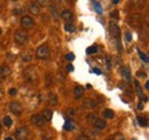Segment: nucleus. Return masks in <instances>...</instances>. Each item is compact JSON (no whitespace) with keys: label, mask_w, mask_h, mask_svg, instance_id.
Wrapping results in <instances>:
<instances>
[{"label":"nucleus","mask_w":149,"mask_h":140,"mask_svg":"<svg viewBox=\"0 0 149 140\" xmlns=\"http://www.w3.org/2000/svg\"><path fill=\"white\" fill-rule=\"evenodd\" d=\"M14 40H15V43L19 44V45H25V44L29 41V36H28L27 31H24V30H19V31L15 32Z\"/></svg>","instance_id":"obj_1"},{"label":"nucleus","mask_w":149,"mask_h":140,"mask_svg":"<svg viewBox=\"0 0 149 140\" xmlns=\"http://www.w3.org/2000/svg\"><path fill=\"white\" fill-rule=\"evenodd\" d=\"M23 78L29 82V83H33L37 81L38 78V75H37V71H36V69L35 68H28L23 73Z\"/></svg>","instance_id":"obj_2"},{"label":"nucleus","mask_w":149,"mask_h":140,"mask_svg":"<svg viewBox=\"0 0 149 140\" xmlns=\"http://www.w3.org/2000/svg\"><path fill=\"white\" fill-rule=\"evenodd\" d=\"M36 56L38 59H40V60H46L49 56V48H48V46L47 45H40L37 48Z\"/></svg>","instance_id":"obj_3"},{"label":"nucleus","mask_w":149,"mask_h":140,"mask_svg":"<svg viewBox=\"0 0 149 140\" xmlns=\"http://www.w3.org/2000/svg\"><path fill=\"white\" fill-rule=\"evenodd\" d=\"M21 25H22V28L25 29V30H29V29L33 28V25H35V20H33V17H32V16H29V15L22 16V19H21Z\"/></svg>","instance_id":"obj_4"},{"label":"nucleus","mask_w":149,"mask_h":140,"mask_svg":"<svg viewBox=\"0 0 149 140\" xmlns=\"http://www.w3.org/2000/svg\"><path fill=\"white\" fill-rule=\"evenodd\" d=\"M28 137H29V130L25 126L19 127L15 131V139L16 140H27Z\"/></svg>","instance_id":"obj_5"},{"label":"nucleus","mask_w":149,"mask_h":140,"mask_svg":"<svg viewBox=\"0 0 149 140\" xmlns=\"http://www.w3.org/2000/svg\"><path fill=\"white\" fill-rule=\"evenodd\" d=\"M9 111H11L12 114L16 115V116H20V115L22 114V111H23V107H22V105H21L20 102H17V101H12V102L9 103Z\"/></svg>","instance_id":"obj_6"},{"label":"nucleus","mask_w":149,"mask_h":140,"mask_svg":"<svg viewBox=\"0 0 149 140\" xmlns=\"http://www.w3.org/2000/svg\"><path fill=\"white\" fill-rule=\"evenodd\" d=\"M12 74V70L7 65H0V79H7Z\"/></svg>","instance_id":"obj_7"},{"label":"nucleus","mask_w":149,"mask_h":140,"mask_svg":"<svg viewBox=\"0 0 149 140\" xmlns=\"http://www.w3.org/2000/svg\"><path fill=\"white\" fill-rule=\"evenodd\" d=\"M31 123H32L33 125L38 126V127H41V126L45 125L46 122L44 121V118L41 117V115H32V116H31Z\"/></svg>","instance_id":"obj_8"},{"label":"nucleus","mask_w":149,"mask_h":140,"mask_svg":"<svg viewBox=\"0 0 149 140\" xmlns=\"http://www.w3.org/2000/svg\"><path fill=\"white\" fill-rule=\"evenodd\" d=\"M60 16H61V19H62L63 21H65L67 23L71 22V21H72V19H73L72 12H71V11H69V9H64V11H62V13L60 14Z\"/></svg>","instance_id":"obj_9"},{"label":"nucleus","mask_w":149,"mask_h":140,"mask_svg":"<svg viewBox=\"0 0 149 140\" xmlns=\"http://www.w3.org/2000/svg\"><path fill=\"white\" fill-rule=\"evenodd\" d=\"M109 30H110V33L114 38H117L118 39V36H119V27L115 23V22H110L109 24Z\"/></svg>","instance_id":"obj_10"},{"label":"nucleus","mask_w":149,"mask_h":140,"mask_svg":"<svg viewBox=\"0 0 149 140\" xmlns=\"http://www.w3.org/2000/svg\"><path fill=\"white\" fill-rule=\"evenodd\" d=\"M28 9H29L30 14H32V15H39V13H40V7L38 6L37 3H30L28 6Z\"/></svg>","instance_id":"obj_11"},{"label":"nucleus","mask_w":149,"mask_h":140,"mask_svg":"<svg viewBox=\"0 0 149 140\" xmlns=\"http://www.w3.org/2000/svg\"><path fill=\"white\" fill-rule=\"evenodd\" d=\"M93 126H94V129H96V130H103V129H106V126H107V122H106L104 119H102V118H96V119L93 122Z\"/></svg>","instance_id":"obj_12"},{"label":"nucleus","mask_w":149,"mask_h":140,"mask_svg":"<svg viewBox=\"0 0 149 140\" xmlns=\"http://www.w3.org/2000/svg\"><path fill=\"white\" fill-rule=\"evenodd\" d=\"M122 76L126 82H131L132 79V74H131V69L128 67H124L122 69Z\"/></svg>","instance_id":"obj_13"},{"label":"nucleus","mask_w":149,"mask_h":140,"mask_svg":"<svg viewBox=\"0 0 149 140\" xmlns=\"http://www.w3.org/2000/svg\"><path fill=\"white\" fill-rule=\"evenodd\" d=\"M41 117L44 118L45 122H51L53 118V111L51 109H44L41 113Z\"/></svg>","instance_id":"obj_14"},{"label":"nucleus","mask_w":149,"mask_h":140,"mask_svg":"<svg viewBox=\"0 0 149 140\" xmlns=\"http://www.w3.org/2000/svg\"><path fill=\"white\" fill-rule=\"evenodd\" d=\"M73 94H74V98H76V99L83 98V95H84V87L80 86V85L76 86V87H74V90H73Z\"/></svg>","instance_id":"obj_15"},{"label":"nucleus","mask_w":149,"mask_h":140,"mask_svg":"<svg viewBox=\"0 0 149 140\" xmlns=\"http://www.w3.org/2000/svg\"><path fill=\"white\" fill-rule=\"evenodd\" d=\"M102 114H103V117L107 118V119H111V118L115 117V113H114V110H111V109H104Z\"/></svg>","instance_id":"obj_16"},{"label":"nucleus","mask_w":149,"mask_h":140,"mask_svg":"<svg viewBox=\"0 0 149 140\" xmlns=\"http://www.w3.org/2000/svg\"><path fill=\"white\" fill-rule=\"evenodd\" d=\"M48 102H49L51 105H53V106H56V105H57L59 100H57V97H56L55 93H51V94L48 95Z\"/></svg>","instance_id":"obj_17"},{"label":"nucleus","mask_w":149,"mask_h":140,"mask_svg":"<svg viewBox=\"0 0 149 140\" xmlns=\"http://www.w3.org/2000/svg\"><path fill=\"white\" fill-rule=\"evenodd\" d=\"M136 121H138L139 125H140V126H142V127H144V126H147V125H148L147 117H144V116H138Z\"/></svg>","instance_id":"obj_18"},{"label":"nucleus","mask_w":149,"mask_h":140,"mask_svg":"<svg viewBox=\"0 0 149 140\" xmlns=\"http://www.w3.org/2000/svg\"><path fill=\"white\" fill-rule=\"evenodd\" d=\"M64 30H65L67 32L72 33V32H74V30H76V27L73 25V23L69 22V23H65V25H64Z\"/></svg>","instance_id":"obj_19"},{"label":"nucleus","mask_w":149,"mask_h":140,"mask_svg":"<svg viewBox=\"0 0 149 140\" xmlns=\"http://www.w3.org/2000/svg\"><path fill=\"white\" fill-rule=\"evenodd\" d=\"M3 124L6 126V127H11L13 125V119L9 117V116H5L3 118Z\"/></svg>","instance_id":"obj_20"},{"label":"nucleus","mask_w":149,"mask_h":140,"mask_svg":"<svg viewBox=\"0 0 149 140\" xmlns=\"http://www.w3.org/2000/svg\"><path fill=\"white\" fill-rule=\"evenodd\" d=\"M84 107H86V108H93V107H95V102L92 99H86L84 101Z\"/></svg>","instance_id":"obj_21"},{"label":"nucleus","mask_w":149,"mask_h":140,"mask_svg":"<svg viewBox=\"0 0 149 140\" xmlns=\"http://www.w3.org/2000/svg\"><path fill=\"white\" fill-rule=\"evenodd\" d=\"M64 129H65L67 131H72V130L74 129V125H73V123H72L71 121L67 119V121H65V124H64Z\"/></svg>","instance_id":"obj_22"},{"label":"nucleus","mask_w":149,"mask_h":140,"mask_svg":"<svg viewBox=\"0 0 149 140\" xmlns=\"http://www.w3.org/2000/svg\"><path fill=\"white\" fill-rule=\"evenodd\" d=\"M111 140H126L125 137L122 134V133H115L111 138Z\"/></svg>","instance_id":"obj_23"},{"label":"nucleus","mask_w":149,"mask_h":140,"mask_svg":"<svg viewBox=\"0 0 149 140\" xmlns=\"http://www.w3.org/2000/svg\"><path fill=\"white\" fill-rule=\"evenodd\" d=\"M51 9H52V13H53L54 19H57V17H59V12H57V8H56L54 5H52V6H51Z\"/></svg>","instance_id":"obj_24"},{"label":"nucleus","mask_w":149,"mask_h":140,"mask_svg":"<svg viewBox=\"0 0 149 140\" xmlns=\"http://www.w3.org/2000/svg\"><path fill=\"white\" fill-rule=\"evenodd\" d=\"M86 52H87V54H94V53L98 52V48H96L95 46H91V47H88V48L86 49Z\"/></svg>","instance_id":"obj_25"},{"label":"nucleus","mask_w":149,"mask_h":140,"mask_svg":"<svg viewBox=\"0 0 149 140\" xmlns=\"http://www.w3.org/2000/svg\"><path fill=\"white\" fill-rule=\"evenodd\" d=\"M36 3L38 4V6H39V7H40V6L45 7V6H47V5H48V0H37Z\"/></svg>","instance_id":"obj_26"},{"label":"nucleus","mask_w":149,"mask_h":140,"mask_svg":"<svg viewBox=\"0 0 149 140\" xmlns=\"http://www.w3.org/2000/svg\"><path fill=\"white\" fill-rule=\"evenodd\" d=\"M65 60L69 61V62L73 61V60H74V54H73V53H68V54L65 55Z\"/></svg>","instance_id":"obj_27"},{"label":"nucleus","mask_w":149,"mask_h":140,"mask_svg":"<svg viewBox=\"0 0 149 140\" xmlns=\"http://www.w3.org/2000/svg\"><path fill=\"white\" fill-rule=\"evenodd\" d=\"M94 8H95V11H96L99 14H101V13H102V8H101V6H100V4H99L98 1H95V3H94Z\"/></svg>","instance_id":"obj_28"},{"label":"nucleus","mask_w":149,"mask_h":140,"mask_svg":"<svg viewBox=\"0 0 149 140\" xmlns=\"http://www.w3.org/2000/svg\"><path fill=\"white\" fill-rule=\"evenodd\" d=\"M110 17L111 19H118L119 17V13H118V11H112L111 13H110Z\"/></svg>","instance_id":"obj_29"},{"label":"nucleus","mask_w":149,"mask_h":140,"mask_svg":"<svg viewBox=\"0 0 149 140\" xmlns=\"http://www.w3.org/2000/svg\"><path fill=\"white\" fill-rule=\"evenodd\" d=\"M139 55L141 56V60H142V61H144L146 63H148V57H147V55H146L144 53H142L141 51H139Z\"/></svg>","instance_id":"obj_30"},{"label":"nucleus","mask_w":149,"mask_h":140,"mask_svg":"<svg viewBox=\"0 0 149 140\" xmlns=\"http://www.w3.org/2000/svg\"><path fill=\"white\" fill-rule=\"evenodd\" d=\"M136 76L139 78H147V73H144V71H136Z\"/></svg>","instance_id":"obj_31"},{"label":"nucleus","mask_w":149,"mask_h":140,"mask_svg":"<svg viewBox=\"0 0 149 140\" xmlns=\"http://www.w3.org/2000/svg\"><path fill=\"white\" fill-rule=\"evenodd\" d=\"M106 64H107L108 69L110 70V69H111V59H110V56H107V60H106Z\"/></svg>","instance_id":"obj_32"},{"label":"nucleus","mask_w":149,"mask_h":140,"mask_svg":"<svg viewBox=\"0 0 149 140\" xmlns=\"http://www.w3.org/2000/svg\"><path fill=\"white\" fill-rule=\"evenodd\" d=\"M77 140H90V138L87 135H85V134H82V135H79L77 138Z\"/></svg>","instance_id":"obj_33"},{"label":"nucleus","mask_w":149,"mask_h":140,"mask_svg":"<svg viewBox=\"0 0 149 140\" xmlns=\"http://www.w3.org/2000/svg\"><path fill=\"white\" fill-rule=\"evenodd\" d=\"M31 59H32V57H31V55H29V54L23 55V57H22V60H23V61H25V62H27V61H30Z\"/></svg>","instance_id":"obj_34"},{"label":"nucleus","mask_w":149,"mask_h":140,"mask_svg":"<svg viewBox=\"0 0 149 140\" xmlns=\"http://www.w3.org/2000/svg\"><path fill=\"white\" fill-rule=\"evenodd\" d=\"M87 119H88V121H91V122L93 123V122H94L96 118H95V116H94L93 114H91V115H88V116H87Z\"/></svg>","instance_id":"obj_35"},{"label":"nucleus","mask_w":149,"mask_h":140,"mask_svg":"<svg viewBox=\"0 0 149 140\" xmlns=\"http://www.w3.org/2000/svg\"><path fill=\"white\" fill-rule=\"evenodd\" d=\"M125 37H126V40H127V41H131V40H132V35H131L130 32H126V33H125Z\"/></svg>","instance_id":"obj_36"},{"label":"nucleus","mask_w":149,"mask_h":140,"mask_svg":"<svg viewBox=\"0 0 149 140\" xmlns=\"http://www.w3.org/2000/svg\"><path fill=\"white\" fill-rule=\"evenodd\" d=\"M9 94L11 95H16L17 94V90L16 89H11L9 90Z\"/></svg>","instance_id":"obj_37"},{"label":"nucleus","mask_w":149,"mask_h":140,"mask_svg":"<svg viewBox=\"0 0 149 140\" xmlns=\"http://www.w3.org/2000/svg\"><path fill=\"white\" fill-rule=\"evenodd\" d=\"M22 11H23L22 8H16V9H14V12H13V13H14L15 15H19V14H21V13H22Z\"/></svg>","instance_id":"obj_38"},{"label":"nucleus","mask_w":149,"mask_h":140,"mask_svg":"<svg viewBox=\"0 0 149 140\" xmlns=\"http://www.w3.org/2000/svg\"><path fill=\"white\" fill-rule=\"evenodd\" d=\"M67 69H68V71H73V65H72L71 63H69V64L67 65Z\"/></svg>","instance_id":"obj_39"},{"label":"nucleus","mask_w":149,"mask_h":140,"mask_svg":"<svg viewBox=\"0 0 149 140\" xmlns=\"http://www.w3.org/2000/svg\"><path fill=\"white\" fill-rule=\"evenodd\" d=\"M69 116H73L74 115V110L73 109H68V113H67Z\"/></svg>","instance_id":"obj_40"},{"label":"nucleus","mask_w":149,"mask_h":140,"mask_svg":"<svg viewBox=\"0 0 149 140\" xmlns=\"http://www.w3.org/2000/svg\"><path fill=\"white\" fill-rule=\"evenodd\" d=\"M93 73H95V74L100 75V74H101V70H100V69H93Z\"/></svg>","instance_id":"obj_41"},{"label":"nucleus","mask_w":149,"mask_h":140,"mask_svg":"<svg viewBox=\"0 0 149 140\" xmlns=\"http://www.w3.org/2000/svg\"><path fill=\"white\" fill-rule=\"evenodd\" d=\"M144 87H146V90H148V89H149V83H148V82L144 84Z\"/></svg>","instance_id":"obj_42"},{"label":"nucleus","mask_w":149,"mask_h":140,"mask_svg":"<svg viewBox=\"0 0 149 140\" xmlns=\"http://www.w3.org/2000/svg\"><path fill=\"white\" fill-rule=\"evenodd\" d=\"M140 1V0H131V3H133V4H138Z\"/></svg>","instance_id":"obj_43"},{"label":"nucleus","mask_w":149,"mask_h":140,"mask_svg":"<svg viewBox=\"0 0 149 140\" xmlns=\"http://www.w3.org/2000/svg\"><path fill=\"white\" fill-rule=\"evenodd\" d=\"M5 140H14L12 137H7V138H5Z\"/></svg>","instance_id":"obj_44"},{"label":"nucleus","mask_w":149,"mask_h":140,"mask_svg":"<svg viewBox=\"0 0 149 140\" xmlns=\"http://www.w3.org/2000/svg\"><path fill=\"white\" fill-rule=\"evenodd\" d=\"M119 0H112V4H118Z\"/></svg>","instance_id":"obj_45"},{"label":"nucleus","mask_w":149,"mask_h":140,"mask_svg":"<svg viewBox=\"0 0 149 140\" xmlns=\"http://www.w3.org/2000/svg\"><path fill=\"white\" fill-rule=\"evenodd\" d=\"M3 92V85H1V83H0V93Z\"/></svg>","instance_id":"obj_46"},{"label":"nucleus","mask_w":149,"mask_h":140,"mask_svg":"<svg viewBox=\"0 0 149 140\" xmlns=\"http://www.w3.org/2000/svg\"><path fill=\"white\" fill-rule=\"evenodd\" d=\"M86 87H87V89H92V86H91L90 84H87V85H86Z\"/></svg>","instance_id":"obj_47"},{"label":"nucleus","mask_w":149,"mask_h":140,"mask_svg":"<svg viewBox=\"0 0 149 140\" xmlns=\"http://www.w3.org/2000/svg\"><path fill=\"white\" fill-rule=\"evenodd\" d=\"M0 133H1V124H0Z\"/></svg>","instance_id":"obj_48"},{"label":"nucleus","mask_w":149,"mask_h":140,"mask_svg":"<svg viewBox=\"0 0 149 140\" xmlns=\"http://www.w3.org/2000/svg\"><path fill=\"white\" fill-rule=\"evenodd\" d=\"M1 32H3V30H1V28H0V35H1Z\"/></svg>","instance_id":"obj_49"},{"label":"nucleus","mask_w":149,"mask_h":140,"mask_svg":"<svg viewBox=\"0 0 149 140\" xmlns=\"http://www.w3.org/2000/svg\"><path fill=\"white\" fill-rule=\"evenodd\" d=\"M12 1H17V0H12Z\"/></svg>","instance_id":"obj_50"},{"label":"nucleus","mask_w":149,"mask_h":140,"mask_svg":"<svg viewBox=\"0 0 149 140\" xmlns=\"http://www.w3.org/2000/svg\"><path fill=\"white\" fill-rule=\"evenodd\" d=\"M132 140H136V139H134V138H133V139H132Z\"/></svg>","instance_id":"obj_51"},{"label":"nucleus","mask_w":149,"mask_h":140,"mask_svg":"<svg viewBox=\"0 0 149 140\" xmlns=\"http://www.w3.org/2000/svg\"><path fill=\"white\" fill-rule=\"evenodd\" d=\"M109 140H111V139H109Z\"/></svg>","instance_id":"obj_52"}]
</instances>
